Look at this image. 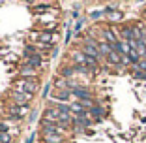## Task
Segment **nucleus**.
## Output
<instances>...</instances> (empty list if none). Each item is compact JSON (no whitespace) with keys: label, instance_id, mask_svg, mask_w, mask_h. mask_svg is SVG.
I'll return each mask as SVG.
<instances>
[{"label":"nucleus","instance_id":"f257e3e1","mask_svg":"<svg viewBox=\"0 0 146 143\" xmlns=\"http://www.w3.org/2000/svg\"><path fill=\"white\" fill-rule=\"evenodd\" d=\"M13 89H17V91H23V92H26V94L34 96L36 92H38V81H36V79H21V81L13 83Z\"/></svg>","mask_w":146,"mask_h":143},{"label":"nucleus","instance_id":"f03ea898","mask_svg":"<svg viewBox=\"0 0 146 143\" xmlns=\"http://www.w3.org/2000/svg\"><path fill=\"white\" fill-rule=\"evenodd\" d=\"M28 113H30V107H28V105L11 104V105L8 107V117H15V119H19V121H23V119H25Z\"/></svg>","mask_w":146,"mask_h":143},{"label":"nucleus","instance_id":"7ed1b4c3","mask_svg":"<svg viewBox=\"0 0 146 143\" xmlns=\"http://www.w3.org/2000/svg\"><path fill=\"white\" fill-rule=\"evenodd\" d=\"M9 96H11L13 104H19V105H30V102L34 100V96H32V94H26V92L17 91V89H13Z\"/></svg>","mask_w":146,"mask_h":143},{"label":"nucleus","instance_id":"20e7f679","mask_svg":"<svg viewBox=\"0 0 146 143\" xmlns=\"http://www.w3.org/2000/svg\"><path fill=\"white\" fill-rule=\"evenodd\" d=\"M82 53H84L86 56H90V58H96L98 60L99 56V49H98V42H94L92 38H86L84 45H82Z\"/></svg>","mask_w":146,"mask_h":143},{"label":"nucleus","instance_id":"39448f33","mask_svg":"<svg viewBox=\"0 0 146 143\" xmlns=\"http://www.w3.org/2000/svg\"><path fill=\"white\" fill-rule=\"evenodd\" d=\"M56 40H58V34H56L54 30H43V32H39V42H41V44L52 45Z\"/></svg>","mask_w":146,"mask_h":143},{"label":"nucleus","instance_id":"423d86ee","mask_svg":"<svg viewBox=\"0 0 146 143\" xmlns=\"http://www.w3.org/2000/svg\"><path fill=\"white\" fill-rule=\"evenodd\" d=\"M71 96H75V98L81 102V100H88V98H92V92L88 91V89H84V87H73L71 89Z\"/></svg>","mask_w":146,"mask_h":143},{"label":"nucleus","instance_id":"0eeeda50","mask_svg":"<svg viewBox=\"0 0 146 143\" xmlns=\"http://www.w3.org/2000/svg\"><path fill=\"white\" fill-rule=\"evenodd\" d=\"M21 64L39 70V68H41V64H43V58H41V55H39V53H36L34 56H30V58H25V62H21Z\"/></svg>","mask_w":146,"mask_h":143},{"label":"nucleus","instance_id":"6e6552de","mask_svg":"<svg viewBox=\"0 0 146 143\" xmlns=\"http://www.w3.org/2000/svg\"><path fill=\"white\" fill-rule=\"evenodd\" d=\"M19 77H23V79H36L38 77V70L30 68V66H21V70H19Z\"/></svg>","mask_w":146,"mask_h":143},{"label":"nucleus","instance_id":"1a4fd4ad","mask_svg":"<svg viewBox=\"0 0 146 143\" xmlns=\"http://www.w3.org/2000/svg\"><path fill=\"white\" fill-rule=\"evenodd\" d=\"M69 98H71V91H69V89H62V91L52 92V100H58L60 104H66Z\"/></svg>","mask_w":146,"mask_h":143},{"label":"nucleus","instance_id":"9d476101","mask_svg":"<svg viewBox=\"0 0 146 143\" xmlns=\"http://www.w3.org/2000/svg\"><path fill=\"white\" fill-rule=\"evenodd\" d=\"M103 40L107 42V44H111L112 47H114V45L120 42V40H118V34H116L112 28H105V30H103Z\"/></svg>","mask_w":146,"mask_h":143},{"label":"nucleus","instance_id":"9b49d317","mask_svg":"<svg viewBox=\"0 0 146 143\" xmlns=\"http://www.w3.org/2000/svg\"><path fill=\"white\" fill-rule=\"evenodd\" d=\"M98 49H99V55L105 56V58H107V56L111 55V51H114V47H112L111 44H107L105 40H101V42L98 44Z\"/></svg>","mask_w":146,"mask_h":143},{"label":"nucleus","instance_id":"f8f14e48","mask_svg":"<svg viewBox=\"0 0 146 143\" xmlns=\"http://www.w3.org/2000/svg\"><path fill=\"white\" fill-rule=\"evenodd\" d=\"M114 51H118L120 55H129L131 45H129V42H125V40H120V42L114 45Z\"/></svg>","mask_w":146,"mask_h":143},{"label":"nucleus","instance_id":"ddd939ff","mask_svg":"<svg viewBox=\"0 0 146 143\" xmlns=\"http://www.w3.org/2000/svg\"><path fill=\"white\" fill-rule=\"evenodd\" d=\"M71 60L73 62H75V64H77V66H84L86 64V55H84V53H79V51H73L71 53Z\"/></svg>","mask_w":146,"mask_h":143},{"label":"nucleus","instance_id":"4468645a","mask_svg":"<svg viewBox=\"0 0 146 143\" xmlns=\"http://www.w3.org/2000/svg\"><path fill=\"white\" fill-rule=\"evenodd\" d=\"M51 8L52 6L49 4V2H45V4H34L32 6V13H36V15H39V13H47Z\"/></svg>","mask_w":146,"mask_h":143},{"label":"nucleus","instance_id":"2eb2a0df","mask_svg":"<svg viewBox=\"0 0 146 143\" xmlns=\"http://www.w3.org/2000/svg\"><path fill=\"white\" fill-rule=\"evenodd\" d=\"M120 34H122V38H124L125 42H131V40H135V30H133V26H125V28H122Z\"/></svg>","mask_w":146,"mask_h":143},{"label":"nucleus","instance_id":"dca6fc26","mask_svg":"<svg viewBox=\"0 0 146 143\" xmlns=\"http://www.w3.org/2000/svg\"><path fill=\"white\" fill-rule=\"evenodd\" d=\"M107 60H109V64L118 66V64H122V55L118 51H111V55L107 56Z\"/></svg>","mask_w":146,"mask_h":143},{"label":"nucleus","instance_id":"f3484780","mask_svg":"<svg viewBox=\"0 0 146 143\" xmlns=\"http://www.w3.org/2000/svg\"><path fill=\"white\" fill-rule=\"evenodd\" d=\"M69 107H71V113H73V115H82V113H86V109L82 107L81 102H75V104H71Z\"/></svg>","mask_w":146,"mask_h":143},{"label":"nucleus","instance_id":"a211bd4d","mask_svg":"<svg viewBox=\"0 0 146 143\" xmlns=\"http://www.w3.org/2000/svg\"><path fill=\"white\" fill-rule=\"evenodd\" d=\"M60 74L64 75V77H73V74H75V66H66V68L60 70Z\"/></svg>","mask_w":146,"mask_h":143},{"label":"nucleus","instance_id":"6ab92c4d","mask_svg":"<svg viewBox=\"0 0 146 143\" xmlns=\"http://www.w3.org/2000/svg\"><path fill=\"white\" fill-rule=\"evenodd\" d=\"M0 143H13L11 132H0Z\"/></svg>","mask_w":146,"mask_h":143},{"label":"nucleus","instance_id":"aec40b11","mask_svg":"<svg viewBox=\"0 0 146 143\" xmlns=\"http://www.w3.org/2000/svg\"><path fill=\"white\" fill-rule=\"evenodd\" d=\"M124 19V15H122V11H109V21H122Z\"/></svg>","mask_w":146,"mask_h":143},{"label":"nucleus","instance_id":"412c9836","mask_svg":"<svg viewBox=\"0 0 146 143\" xmlns=\"http://www.w3.org/2000/svg\"><path fill=\"white\" fill-rule=\"evenodd\" d=\"M133 77L142 81V79H146V72H142V70H139V68H135V66H133Z\"/></svg>","mask_w":146,"mask_h":143},{"label":"nucleus","instance_id":"4be33fe9","mask_svg":"<svg viewBox=\"0 0 146 143\" xmlns=\"http://www.w3.org/2000/svg\"><path fill=\"white\" fill-rule=\"evenodd\" d=\"M90 113H92V115H96V117H101L105 111H103V107H99V105H94V107L90 109Z\"/></svg>","mask_w":146,"mask_h":143},{"label":"nucleus","instance_id":"5701e85b","mask_svg":"<svg viewBox=\"0 0 146 143\" xmlns=\"http://www.w3.org/2000/svg\"><path fill=\"white\" fill-rule=\"evenodd\" d=\"M52 91V85L51 83H47L45 85V89H43V92H41V98H49V92Z\"/></svg>","mask_w":146,"mask_h":143},{"label":"nucleus","instance_id":"b1692460","mask_svg":"<svg viewBox=\"0 0 146 143\" xmlns=\"http://www.w3.org/2000/svg\"><path fill=\"white\" fill-rule=\"evenodd\" d=\"M103 13H105V9H103V11H92V13H90V19H99Z\"/></svg>","mask_w":146,"mask_h":143},{"label":"nucleus","instance_id":"393cba45","mask_svg":"<svg viewBox=\"0 0 146 143\" xmlns=\"http://www.w3.org/2000/svg\"><path fill=\"white\" fill-rule=\"evenodd\" d=\"M0 132H9V124L8 122H0Z\"/></svg>","mask_w":146,"mask_h":143},{"label":"nucleus","instance_id":"a878e982","mask_svg":"<svg viewBox=\"0 0 146 143\" xmlns=\"http://www.w3.org/2000/svg\"><path fill=\"white\" fill-rule=\"evenodd\" d=\"M135 68H139V70H142V72H146V60H141L137 66H135Z\"/></svg>","mask_w":146,"mask_h":143},{"label":"nucleus","instance_id":"bb28decb","mask_svg":"<svg viewBox=\"0 0 146 143\" xmlns=\"http://www.w3.org/2000/svg\"><path fill=\"white\" fill-rule=\"evenodd\" d=\"M122 64H131V60H129L127 55H122Z\"/></svg>","mask_w":146,"mask_h":143},{"label":"nucleus","instance_id":"cd10ccee","mask_svg":"<svg viewBox=\"0 0 146 143\" xmlns=\"http://www.w3.org/2000/svg\"><path fill=\"white\" fill-rule=\"evenodd\" d=\"M36 119H38V111H36V109H34V111H30V121L34 122Z\"/></svg>","mask_w":146,"mask_h":143},{"label":"nucleus","instance_id":"c85d7f7f","mask_svg":"<svg viewBox=\"0 0 146 143\" xmlns=\"http://www.w3.org/2000/svg\"><path fill=\"white\" fill-rule=\"evenodd\" d=\"M81 28H82V21H79V23H77V25H75V30H77V32H79V30H81Z\"/></svg>","mask_w":146,"mask_h":143},{"label":"nucleus","instance_id":"c756f323","mask_svg":"<svg viewBox=\"0 0 146 143\" xmlns=\"http://www.w3.org/2000/svg\"><path fill=\"white\" fill-rule=\"evenodd\" d=\"M144 19H146V9H144Z\"/></svg>","mask_w":146,"mask_h":143}]
</instances>
